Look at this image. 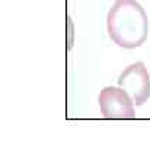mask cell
Here are the masks:
<instances>
[{"label": "cell", "mask_w": 150, "mask_h": 158, "mask_svg": "<svg viewBox=\"0 0 150 158\" xmlns=\"http://www.w3.org/2000/svg\"><path fill=\"white\" fill-rule=\"evenodd\" d=\"M106 28L109 38L122 48H137L149 35V19L136 0H117L108 12Z\"/></svg>", "instance_id": "6da1fadb"}, {"label": "cell", "mask_w": 150, "mask_h": 158, "mask_svg": "<svg viewBox=\"0 0 150 158\" xmlns=\"http://www.w3.org/2000/svg\"><path fill=\"white\" fill-rule=\"evenodd\" d=\"M118 85L136 106H143L150 97V76L144 63L136 62L124 69L118 78Z\"/></svg>", "instance_id": "7a4b0ae2"}, {"label": "cell", "mask_w": 150, "mask_h": 158, "mask_svg": "<svg viewBox=\"0 0 150 158\" xmlns=\"http://www.w3.org/2000/svg\"><path fill=\"white\" fill-rule=\"evenodd\" d=\"M101 113L105 118H134V102L120 86H105L98 97Z\"/></svg>", "instance_id": "3957f363"}]
</instances>
